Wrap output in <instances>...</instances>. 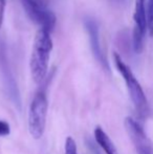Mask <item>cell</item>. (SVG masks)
Returning <instances> with one entry per match:
<instances>
[{
	"mask_svg": "<svg viewBox=\"0 0 153 154\" xmlns=\"http://www.w3.org/2000/svg\"><path fill=\"white\" fill-rule=\"evenodd\" d=\"M87 148H88V153L89 154H101V151L99 149L98 144H94L93 142H91L90 140H87Z\"/></svg>",
	"mask_w": 153,
	"mask_h": 154,
	"instance_id": "cell-13",
	"label": "cell"
},
{
	"mask_svg": "<svg viewBox=\"0 0 153 154\" xmlns=\"http://www.w3.org/2000/svg\"><path fill=\"white\" fill-rule=\"evenodd\" d=\"M113 61H115V65L118 71L121 73L126 83L130 99L139 118H146L149 112V104H148L147 97H146L139 82L135 78L130 67L123 61L118 54L113 53Z\"/></svg>",
	"mask_w": 153,
	"mask_h": 154,
	"instance_id": "cell-2",
	"label": "cell"
},
{
	"mask_svg": "<svg viewBox=\"0 0 153 154\" xmlns=\"http://www.w3.org/2000/svg\"><path fill=\"white\" fill-rule=\"evenodd\" d=\"M83 22L86 32L88 35V39H89L90 49H91L94 58H96V60L100 63V65L105 70L110 71L108 60H107L106 56L104 54V51L102 48V45H101L100 29H99L98 22L92 17H85Z\"/></svg>",
	"mask_w": 153,
	"mask_h": 154,
	"instance_id": "cell-7",
	"label": "cell"
},
{
	"mask_svg": "<svg viewBox=\"0 0 153 154\" xmlns=\"http://www.w3.org/2000/svg\"><path fill=\"white\" fill-rule=\"evenodd\" d=\"M148 29L153 36V0H150L148 4Z\"/></svg>",
	"mask_w": 153,
	"mask_h": 154,
	"instance_id": "cell-11",
	"label": "cell"
},
{
	"mask_svg": "<svg viewBox=\"0 0 153 154\" xmlns=\"http://www.w3.org/2000/svg\"><path fill=\"white\" fill-rule=\"evenodd\" d=\"M64 154H78V148L75 140L72 136H68L65 140L64 146Z\"/></svg>",
	"mask_w": 153,
	"mask_h": 154,
	"instance_id": "cell-10",
	"label": "cell"
},
{
	"mask_svg": "<svg viewBox=\"0 0 153 154\" xmlns=\"http://www.w3.org/2000/svg\"><path fill=\"white\" fill-rule=\"evenodd\" d=\"M21 3L27 17L35 24L49 32H53L57 19L49 8L48 0H21Z\"/></svg>",
	"mask_w": 153,
	"mask_h": 154,
	"instance_id": "cell-4",
	"label": "cell"
},
{
	"mask_svg": "<svg viewBox=\"0 0 153 154\" xmlns=\"http://www.w3.org/2000/svg\"><path fill=\"white\" fill-rule=\"evenodd\" d=\"M94 140L98 146L106 154H118L115 145L100 126L94 129Z\"/></svg>",
	"mask_w": 153,
	"mask_h": 154,
	"instance_id": "cell-9",
	"label": "cell"
},
{
	"mask_svg": "<svg viewBox=\"0 0 153 154\" xmlns=\"http://www.w3.org/2000/svg\"><path fill=\"white\" fill-rule=\"evenodd\" d=\"M0 71H1L4 86H5L6 91H8L10 97L14 102V104H17V105L20 106V97H19L17 83L15 82L14 75H13L10 63H8L5 46L1 42H0Z\"/></svg>",
	"mask_w": 153,
	"mask_h": 154,
	"instance_id": "cell-8",
	"label": "cell"
},
{
	"mask_svg": "<svg viewBox=\"0 0 153 154\" xmlns=\"http://www.w3.org/2000/svg\"><path fill=\"white\" fill-rule=\"evenodd\" d=\"M135 26L133 29L132 46L136 54H141L144 48V37L148 29V12L146 10V0H135L134 10Z\"/></svg>",
	"mask_w": 153,
	"mask_h": 154,
	"instance_id": "cell-6",
	"label": "cell"
},
{
	"mask_svg": "<svg viewBox=\"0 0 153 154\" xmlns=\"http://www.w3.org/2000/svg\"><path fill=\"white\" fill-rule=\"evenodd\" d=\"M11 133V126L10 124L5 121L0 120V136L3 137V136H8Z\"/></svg>",
	"mask_w": 153,
	"mask_h": 154,
	"instance_id": "cell-12",
	"label": "cell"
},
{
	"mask_svg": "<svg viewBox=\"0 0 153 154\" xmlns=\"http://www.w3.org/2000/svg\"><path fill=\"white\" fill-rule=\"evenodd\" d=\"M51 51H53V40L50 32L40 29L35 37L31 59H29L32 78L36 83H42L46 78Z\"/></svg>",
	"mask_w": 153,
	"mask_h": 154,
	"instance_id": "cell-1",
	"label": "cell"
},
{
	"mask_svg": "<svg viewBox=\"0 0 153 154\" xmlns=\"http://www.w3.org/2000/svg\"><path fill=\"white\" fill-rule=\"evenodd\" d=\"M125 129L137 154H153V143L147 135L142 124L132 116L124 121Z\"/></svg>",
	"mask_w": 153,
	"mask_h": 154,
	"instance_id": "cell-5",
	"label": "cell"
},
{
	"mask_svg": "<svg viewBox=\"0 0 153 154\" xmlns=\"http://www.w3.org/2000/svg\"><path fill=\"white\" fill-rule=\"evenodd\" d=\"M116 2H122V1H124V0H115Z\"/></svg>",
	"mask_w": 153,
	"mask_h": 154,
	"instance_id": "cell-15",
	"label": "cell"
},
{
	"mask_svg": "<svg viewBox=\"0 0 153 154\" xmlns=\"http://www.w3.org/2000/svg\"><path fill=\"white\" fill-rule=\"evenodd\" d=\"M149 1H150V0H149Z\"/></svg>",
	"mask_w": 153,
	"mask_h": 154,
	"instance_id": "cell-16",
	"label": "cell"
},
{
	"mask_svg": "<svg viewBox=\"0 0 153 154\" xmlns=\"http://www.w3.org/2000/svg\"><path fill=\"white\" fill-rule=\"evenodd\" d=\"M6 0H0V29L2 26V23L4 20V13H5Z\"/></svg>",
	"mask_w": 153,
	"mask_h": 154,
	"instance_id": "cell-14",
	"label": "cell"
},
{
	"mask_svg": "<svg viewBox=\"0 0 153 154\" xmlns=\"http://www.w3.org/2000/svg\"><path fill=\"white\" fill-rule=\"evenodd\" d=\"M47 110V94L44 88H41L35 93L29 108V131L35 140H40L44 134Z\"/></svg>",
	"mask_w": 153,
	"mask_h": 154,
	"instance_id": "cell-3",
	"label": "cell"
}]
</instances>
